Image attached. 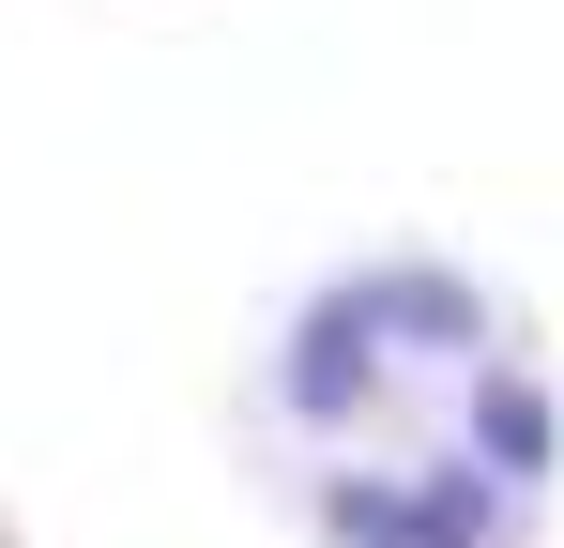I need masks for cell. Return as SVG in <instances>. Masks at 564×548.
I'll return each instance as SVG.
<instances>
[{
	"instance_id": "1",
	"label": "cell",
	"mask_w": 564,
	"mask_h": 548,
	"mask_svg": "<svg viewBox=\"0 0 564 548\" xmlns=\"http://www.w3.org/2000/svg\"><path fill=\"white\" fill-rule=\"evenodd\" d=\"M229 442L305 548H550L564 365L458 244H351L275 289Z\"/></svg>"
},
{
	"instance_id": "2",
	"label": "cell",
	"mask_w": 564,
	"mask_h": 548,
	"mask_svg": "<svg viewBox=\"0 0 564 548\" xmlns=\"http://www.w3.org/2000/svg\"><path fill=\"white\" fill-rule=\"evenodd\" d=\"M0 548H31V518H15V503H0Z\"/></svg>"
}]
</instances>
